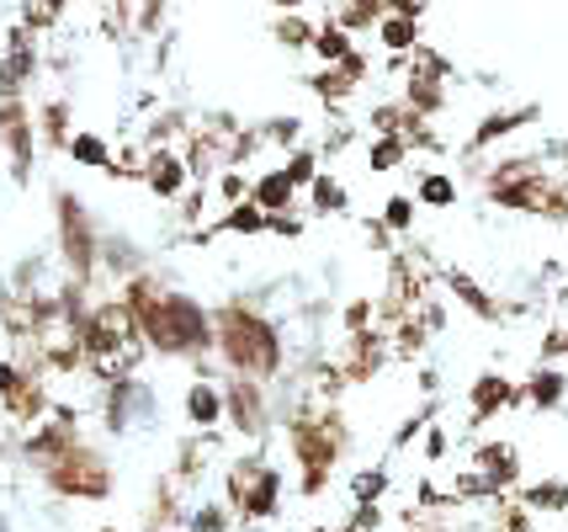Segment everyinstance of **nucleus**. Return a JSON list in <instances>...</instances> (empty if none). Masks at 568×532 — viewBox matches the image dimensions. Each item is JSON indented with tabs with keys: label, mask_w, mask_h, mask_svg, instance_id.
Instances as JSON below:
<instances>
[{
	"label": "nucleus",
	"mask_w": 568,
	"mask_h": 532,
	"mask_svg": "<svg viewBox=\"0 0 568 532\" xmlns=\"http://www.w3.org/2000/svg\"><path fill=\"white\" fill-rule=\"evenodd\" d=\"M133 314H139V330H144L149 341L160 347V352H202V347H213V325H207V314H202L192 299H181V293H149V288H133Z\"/></svg>",
	"instance_id": "1"
},
{
	"label": "nucleus",
	"mask_w": 568,
	"mask_h": 532,
	"mask_svg": "<svg viewBox=\"0 0 568 532\" xmlns=\"http://www.w3.org/2000/svg\"><path fill=\"white\" fill-rule=\"evenodd\" d=\"M223 330V357L240 368V373H276V362H282V347H276V330L266 320H255L250 309H229L219 320Z\"/></svg>",
	"instance_id": "2"
},
{
	"label": "nucleus",
	"mask_w": 568,
	"mask_h": 532,
	"mask_svg": "<svg viewBox=\"0 0 568 532\" xmlns=\"http://www.w3.org/2000/svg\"><path fill=\"white\" fill-rule=\"evenodd\" d=\"M59 213H64V251H70V267L74 272H91V229H85V213L74 198H59Z\"/></svg>",
	"instance_id": "3"
},
{
	"label": "nucleus",
	"mask_w": 568,
	"mask_h": 532,
	"mask_svg": "<svg viewBox=\"0 0 568 532\" xmlns=\"http://www.w3.org/2000/svg\"><path fill=\"white\" fill-rule=\"evenodd\" d=\"M32 64H38V53L27 43V27H17V32H11V49L0 59V97H17V91H22V80L32 76Z\"/></svg>",
	"instance_id": "4"
},
{
	"label": "nucleus",
	"mask_w": 568,
	"mask_h": 532,
	"mask_svg": "<svg viewBox=\"0 0 568 532\" xmlns=\"http://www.w3.org/2000/svg\"><path fill=\"white\" fill-rule=\"evenodd\" d=\"M377 38H383V49L409 53V49H415V38H420V17H404V11H383V17H377Z\"/></svg>",
	"instance_id": "5"
},
{
	"label": "nucleus",
	"mask_w": 568,
	"mask_h": 532,
	"mask_svg": "<svg viewBox=\"0 0 568 532\" xmlns=\"http://www.w3.org/2000/svg\"><path fill=\"white\" fill-rule=\"evenodd\" d=\"M276 490H282L276 469H255V484H245V490H240V506H245V516H272V511H276Z\"/></svg>",
	"instance_id": "6"
},
{
	"label": "nucleus",
	"mask_w": 568,
	"mask_h": 532,
	"mask_svg": "<svg viewBox=\"0 0 568 532\" xmlns=\"http://www.w3.org/2000/svg\"><path fill=\"white\" fill-rule=\"evenodd\" d=\"M229 410H234V426L240 431H261V394H255L250 379L229 383Z\"/></svg>",
	"instance_id": "7"
},
{
	"label": "nucleus",
	"mask_w": 568,
	"mask_h": 532,
	"mask_svg": "<svg viewBox=\"0 0 568 532\" xmlns=\"http://www.w3.org/2000/svg\"><path fill=\"white\" fill-rule=\"evenodd\" d=\"M149 187H154V198H175L186 187V165L175 154H154L149 160Z\"/></svg>",
	"instance_id": "8"
},
{
	"label": "nucleus",
	"mask_w": 568,
	"mask_h": 532,
	"mask_svg": "<svg viewBox=\"0 0 568 532\" xmlns=\"http://www.w3.org/2000/svg\"><path fill=\"white\" fill-rule=\"evenodd\" d=\"M186 415H192V426H213L223 415V394L213 383H192L186 389Z\"/></svg>",
	"instance_id": "9"
},
{
	"label": "nucleus",
	"mask_w": 568,
	"mask_h": 532,
	"mask_svg": "<svg viewBox=\"0 0 568 532\" xmlns=\"http://www.w3.org/2000/svg\"><path fill=\"white\" fill-rule=\"evenodd\" d=\"M308 43H314V53H320V59L341 64V59L351 53V32L341 22H324V27H314V38H308Z\"/></svg>",
	"instance_id": "10"
},
{
	"label": "nucleus",
	"mask_w": 568,
	"mask_h": 532,
	"mask_svg": "<svg viewBox=\"0 0 568 532\" xmlns=\"http://www.w3.org/2000/svg\"><path fill=\"white\" fill-rule=\"evenodd\" d=\"M505 400H516V389H510L505 379H478L473 383V415H478V421H484V415H495Z\"/></svg>",
	"instance_id": "11"
},
{
	"label": "nucleus",
	"mask_w": 568,
	"mask_h": 532,
	"mask_svg": "<svg viewBox=\"0 0 568 532\" xmlns=\"http://www.w3.org/2000/svg\"><path fill=\"white\" fill-rule=\"evenodd\" d=\"M255 203L266 208V213H282V208L293 203V181H287V171H272V177L255 181Z\"/></svg>",
	"instance_id": "12"
},
{
	"label": "nucleus",
	"mask_w": 568,
	"mask_h": 532,
	"mask_svg": "<svg viewBox=\"0 0 568 532\" xmlns=\"http://www.w3.org/2000/svg\"><path fill=\"white\" fill-rule=\"evenodd\" d=\"M22 11H27V27H32V32H49V27L70 11V0H22Z\"/></svg>",
	"instance_id": "13"
},
{
	"label": "nucleus",
	"mask_w": 568,
	"mask_h": 532,
	"mask_svg": "<svg viewBox=\"0 0 568 532\" xmlns=\"http://www.w3.org/2000/svg\"><path fill=\"white\" fill-rule=\"evenodd\" d=\"M213 229H234V234H255V229H266V208L261 203H240L223 224H213Z\"/></svg>",
	"instance_id": "14"
},
{
	"label": "nucleus",
	"mask_w": 568,
	"mask_h": 532,
	"mask_svg": "<svg viewBox=\"0 0 568 532\" xmlns=\"http://www.w3.org/2000/svg\"><path fill=\"white\" fill-rule=\"evenodd\" d=\"M314 208L320 213H346V187L335 177H314Z\"/></svg>",
	"instance_id": "15"
},
{
	"label": "nucleus",
	"mask_w": 568,
	"mask_h": 532,
	"mask_svg": "<svg viewBox=\"0 0 568 532\" xmlns=\"http://www.w3.org/2000/svg\"><path fill=\"white\" fill-rule=\"evenodd\" d=\"M70 154L80 160V165H97V171H112V160H106V144H101L97 133H80L70 144Z\"/></svg>",
	"instance_id": "16"
},
{
	"label": "nucleus",
	"mask_w": 568,
	"mask_h": 532,
	"mask_svg": "<svg viewBox=\"0 0 568 532\" xmlns=\"http://www.w3.org/2000/svg\"><path fill=\"white\" fill-rule=\"evenodd\" d=\"M6 144L17 150V177H27V123L17 107H6Z\"/></svg>",
	"instance_id": "17"
},
{
	"label": "nucleus",
	"mask_w": 568,
	"mask_h": 532,
	"mask_svg": "<svg viewBox=\"0 0 568 532\" xmlns=\"http://www.w3.org/2000/svg\"><path fill=\"white\" fill-rule=\"evenodd\" d=\"M276 38H282L287 49H308V38H314V27L303 22V17H293V11H287V17L276 22Z\"/></svg>",
	"instance_id": "18"
},
{
	"label": "nucleus",
	"mask_w": 568,
	"mask_h": 532,
	"mask_svg": "<svg viewBox=\"0 0 568 532\" xmlns=\"http://www.w3.org/2000/svg\"><path fill=\"white\" fill-rule=\"evenodd\" d=\"M398 160H404V144H398V133H383V139L372 144V171H394Z\"/></svg>",
	"instance_id": "19"
},
{
	"label": "nucleus",
	"mask_w": 568,
	"mask_h": 532,
	"mask_svg": "<svg viewBox=\"0 0 568 532\" xmlns=\"http://www.w3.org/2000/svg\"><path fill=\"white\" fill-rule=\"evenodd\" d=\"M383 490H388V474H383V469H367V474L351 480V495H356V501H377Z\"/></svg>",
	"instance_id": "20"
},
{
	"label": "nucleus",
	"mask_w": 568,
	"mask_h": 532,
	"mask_svg": "<svg viewBox=\"0 0 568 532\" xmlns=\"http://www.w3.org/2000/svg\"><path fill=\"white\" fill-rule=\"evenodd\" d=\"M420 198H425V203H430V208H452V203H457V187H452V181H446V177H425Z\"/></svg>",
	"instance_id": "21"
},
{
	"label": "nucleus",
	"mask_w": 568,
	"mask_h": 532,
	"mask_svg": "<svg viewBox=\"0 0 568 532\" xmlns=\"http://www.w3.org/2000/svg\"><path fill=\"white\" fill-rule=\"evenodd\" d=\"M531 400H537V405H558V400H564V379H558V373H537V379H531Z\"/></svg>",
	"instance_id": "22"
},
{
	"label": "nucleus",
	"mask_w": 568,
	"mask_h": 532,
	"mask_svg": "<svg viewBox=\"0 0 568 532\" xmlns=\"http://www.w3.org/2000/svg\"><path fill=\"white\" fill-rule=\"evenodd\" d=\"M520 118H526V112H510V118L499 112V118H489V123H484L478 133H473V144H489V139H499V133H510V128H516Z\"/></svg>",
	"instance_id": "23"
},
{
	"label": "nucleus",
	"mask_w": 568,
	"mask_h": 532,
	"mask_svg": "<svg viewBox=\"0 0 568 532\" xmlns=\"http://www.w3.org/2000/svg\"><path fill=\"white\" fill-rule=\"evenodd\" d=\"M287 181H293V187L314 181V150H297L293 160H287Z\"/></svg>",
	"instance_id": "24"
},
{
	"label": "nucleus",
	"mask_w": 568,
	"mask_h": 532,
	"mask_svg": "<svg viewBox=\"0 0 568 532\" xmlns=\"http://www.w3.org/2000/svg\"><path fill=\"white\" fill-rule=\"evenodd\" d=\"M452 288H457V293H463V299H468V304L478 309V314H495V309H489V299H484V293H478V288H473V282L463 278V272H452Z\"/></svg>",
	"instance_id": "25"
},
{
	"label": "nucleus",
	"mask_w": 568,
	"mask_h": 532,
	"mask_svg": "<svg viewBox=\"0 0 568 532\" xmlns=\"http://www.w3.org/2000/svg\"><path fill=\"white\" fill-rule=\"evenodd\" d=\"M409 219H415L409 198H394V203H388V229H409Z\"/></svg>",
	"instance_id": "26"
},
{
	"label": "nucleus",
	"mask_w": 568,
	"mask_h": 532,
	"mask_svg": "<svg viewBox=\"0 0 568 532\" xmlns=\"http://www.w3.org/2000/svg\"><path fill=\"white\" fill-rule=\"evenodd\" d=\"M223 528H229V516H223L219 506H207V511L197 516V532H223Z\"/></svg>",
	"instance_id": "27"
},
{
	"label": "nucleus",
	"mask_w": 568,
	"mask_h": 532,
	"mask_svg": "<svg viewBox=\"0 0 568 532\" xmlns=\"http://www.w3.org/2000/svg\"><path fill=\"white\" fill-rule=\"evenodd\" d=\"M160 11H165V0H144V11H139L144 32H154V27H160Z\"/></svg>",
	"instance_id": "28"
},
{
	"label": "nucleus",
	"mask_w": 568,
	"mask_h": 532,
	"mask_svg": "<svg viewBox=\"0 0 568 532\" xmlns=\"http://www.w3.org/2000/svg\"><path fill=\"white\" fill-rule=\"evenodd\" d=\"M276 11H303V6H308V0H272Z\"/></svg>",
	"instance_id": "29"
},
{
	"label": "nucleus",
	"mask_w": 568,
	"mask_h": 532,
	"mask_svg": "<svg viewBox=\"0 0 568 532\" xmlns=\"http://www.w3.org/2000/svg\"><path fill=\"white\" fill-rule=\"evenodd\" d=\"M346 532H362V528H346Z\"/></svg>",
	"instance_id": "30"
}]
</instances>
